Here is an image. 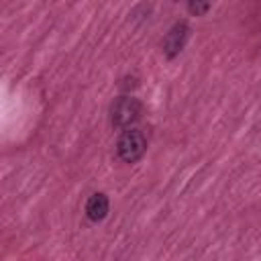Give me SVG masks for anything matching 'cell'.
Instances as JSON below:
<instances>
[{"instance_id": "1", "label": "cell", "mask_w": 261, "mask_h": 261, "mask_svg": "<svg viewBox=\"0 0 261 261\" xmlns=\"http://www.w3.org/2000/svg\"><path fill=\"white\" fill-rule=\"evenodd\" d=\"M147 149V139L141 130L137 128H126L120 137H118V143H116V153L122 161L126 163H135L143 157Z\"/></svg>"}, {"instance_id": "2", "label": "cell", "mask_w": 261, "mask_h": 261, "mask_svg": "<svg viewBox=\"0 0 261 261\" xmlns=\"http://www.w3.org/2000/svg\"><path fill=\"white\" fill-rule=\"evenodd\" d=\"M141 110H143V106L137 98H133V96L118 98L110 108L112 124L118 128H130V124H135L141 118Z\"/></svg>"}, {"instance_id": "3", "label": "cell", "mask_w": 261, "mask_h": 261, "mask_svg": "<svg viewBox=\"0 0 261 261\" xmlns=\"http://www.w3.org/2000/svg\"><path fill=\"white\" fill-rule=\"evenodd\" d=\"M188 35H190L188 24H186V22H177V24L167 33V37H165V41H163V51H165V55H167V57H175V55L184 49V45H186V41H188Z\"/></svg>"}, {"instance_id": "4", "label": "cell", "mask_w": 261, "mask_h": 261, "mask_svg": "<svg viewBox=\"0 0 261 261\" xmlns=\"http://www.w3.org/2000/svg\"><path fill=\"white\" fill-rule=\"evenodd\" d=\"M106 214H108V198L104 194H92L86 202V216L92 222H100L104 220Z\"/></svg>"}, {"instance_id": "5", "label": "cell", "mask_w": 261, "mask_h": 261, "mask_svg": "<svg viewBox=\"0 0 261 261\" xmlns=\"http://www.w3.org/2000/svg\"><path fill=\"white\" fill-rule=\"evenodd\" d=\"M210 6H212V0H188V8H190V12L196 14V16L206 14V12L210 10Z\"/></svg>"}]
</instances>
